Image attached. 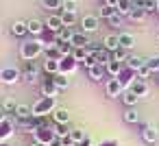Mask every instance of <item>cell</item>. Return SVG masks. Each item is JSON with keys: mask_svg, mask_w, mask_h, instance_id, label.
Wrapping results in <instances>:
<instances>
[{"mask_svg": "<svg viewBox=\"0 0 159 146\" xmlns=\"http://www.w3.org/2000/svg\"><path fill=\"white\" fill-rule=\"evenodd\" d=\"M133 2H135V5H139V7H142V5H144V0H133Z\"/></svg>", "mask_w": 159, "mask_h": 146, "instance_id": "obj_45", "label": "cell"}, {"mask_svg": "<svg viewBox=\"0 0 159 146\" xmlns=\"http://www.w3.org/2000/svg\"><path fill=\"white\" fill-rule=\"evenodd\" d=\"M107 22H109V26H113V29H120V26H122V16H120V13H113V16H111Z\"/></svg>", "mask_w": 159, "mask_h": 146, "instance_id": "obj_38", "label": "cell"}, {"mask_svg": "<svg viewBox=\"0 0 159 146\" xmlns=\"http://www.w3.org/2000/svg\"><path fill=\"white\" fill-rule=\"evenodd\" d=\"M120 98H122V103H124L126 107H135V105H137V100H139V96H137L133 89H124Z\"/></svg>", "mask_w": 159, "mask_h": 146, "instance_id": "obj_15", "label": "cell"}, {"mask_svg": "<svg viewBox=\"0 0 159 146\" xmlns=\"http://www.w3.org/2000/svg\"><path fill=\"white\" fill-rule=\"evenodd\" d=\"M146 66L150 68V72L155 74V72H159V57H150V59H146Z\"/></svg>", "mask_w": 159, "mask_h": 146, "instance_id": "obj_40", "label": "cell"}, {"mask_svg": "<svg viewBox=\"0 0 159 146\" xmlns=\"http://www.w3.org/2000/svg\"><path fill=\"white\" fill-rule=\"evenodd\" d=\"M105 89H107V96H111V98H118V96H122V92H124V85L120 83V79H109Z\"/></svg>", "mask_w": 159, "mask_h": 146, "instance_id": "obj_5", "label": "cell"}, {"mask_svg": "<svg viewBox=\"0 0 159 146\" xmlns=\"http://www.w3.org/2000/svg\"><path fill=\"white\" fill-rule=\"evenodd\" d=\"M74 48H87L92 42H89V37L85 35V33H74V37H72V42H70Z\"/></svg>", "mask_w": 159, "mask_h": 146, "instance_id": "obj_13", "label": "cell"}, {"mask_svg": "<svg viewBox=\"0 0 159 146\" xmlns=\"http://www.w3.org/2000/svg\"><path fill=\"white\" fill-rule=\"evenodd\" d=\"M122 66H124V63H120V61H113V59H111L105 68H107V74H109L111 79H118V76H120V72H122Z\"/></svg>", "mask_w": 159, "mask_h": 146, "instance_id": "obj_18", "label": "cell"}, {"mask_svg": "<svg viewBox=\"0 0 159 146\" xmlns=\"http://www.w3.org/2000/svg\"><path fill=\"white\" fill-rule=\"evenodd\" d=\"M61 16V22H63V29H72L76 22H79V18H76V13H70V11H61L59 13Z\"/></svg>", "mask_w": 159, "mask_h": 146, "instance_id": "obj_16", "label": "cell"}, {"mask_svg": "<svg viewBox=\"0 0 159 146\" xmlns=\"http://www.w3.org/2000/svg\"><path fill=\"white\" fill-rule=\"evenodd\" d=\"M26 24H29V33H33V35H42L46 31V24L42 20H37V18H31Z\"/></svg>", "mask_w": 159, "mask_h": 146, "instance_id": "obj_10", "label": "cell"}, {"mask_svg": "<svg viewBox=\"0 0 159 146\" xmlns=\"http://www.w3.org/2000/svg\"><path fill=\"white\" fill-rule=\"evenodd\" d=\"M135 74H137V79H139V81H146V79H148L152 72H150V68H148V66H142V68H139Z\"/></svg>", "mask_w": 159, "mask_h": 146, "instance_id": "obj_39", "label": "cell"}, {"mask_svg": "<svg viewBox=\"0 0 159 146\" xmlns=\"http://www.w3.org/2000/svg\"><path fill=\"white\" fill-rule=\"evenodd\" d=\"M72 37H74V31H72V29H61V31L57 33V42H61V44H70Z\"/></svg>", "mask_w": 159, "mask_h": 146, "instance_id": "obj_28", "label": "cell"}, {"mask_svg": "<svg viewBox=\"0 0 159 146\" xmlns=\"http://www.w3.org/2000/svg\"><path fill=\"white\" fill-rule=\"evenodd\" d=\"M11 35H16V37H24V35H29V24L22 22V20H16V22L11 24Z\"/></svg>", "mask_w": 159, "mask_h": 146, "instance_id": "obj_9", "label": "cell"}, {"mask_svg": "<svg viewBox=\"0 0 159 146\" xmlns=\"http://www.w3.org/2000/svg\"><path fill=\"white\" fill-rule=\"evenodd\" d=\"M133 7H135V2H133V0H120V2H118V7H116V11H118L122 18H129V13L133 11Z\"/></svg>", "mask_w": 159, "mask_h": 146, "instance_id": "obj_12", "label": "cell"}, {"mask_svg": "<svg viewBox=\"0 0 159 146\" xmlns=\"http://www.w3.org/2000/svg\"><path fill=\"white\" fill-rule=\"evenodd\" d=\"M44 52V44L37 39V42H26V44H22V48H20V55H22V59H26V61H33L35 57H39Z\"/></svg>", "mask_w": 159, "mask_h": 146, "instance_id": "obj_1", "label": "cell"}, {"mask_svg": "<svg viewBox=\"0 0 159 146\" xmlns=\"http://www.w3.org/2000/svg\"><path fill=\"white\" fill-rule=\"evenodd\" d=\"M124 122H129V124H137L139 122V113H137L135 107H126L124 109Z\"/></svg>", "mask_w": 159, "mask_h": 146, "instance_id": "obj_26", "label": "cell"}, {"mask_svg": "<svg viewBox=\"0 0 159 146\" xmlns=\"http://www.w3.org/2000/svg\"><path fill=\"white\" fill-rule=\"evenodd\" d=\"M37 76H39V68H37L33 61H29V63L24 66V70H22V79L29 81V83H35Z\"/></svg>", "mask_w": 159, "mask_h": 146, "instance_id": "obj_7", "label": "cell"}, {"mask_svg": "<svg viewBox=\"0 0 159 146\" xmlns=\"http://www.w3.org/2000/svg\"><path fill=\"white\" fill-rule=\"evenodd\" d=\"M70 137H72V142H74V144H79V146H81V144L85 142V137H87V135H85V131H83V129H72V131H70Z\"/></svg>", "mask_w": 159, "mask_h": 146, "instance_id": "obj_31", "label": "cell"}, {"mask_svg": "<svg viewBox=\"0 0 159 146\" xmlns=\"http://www.w3.org/2000/svg\"><path fill=\"white\" fill-rule=\"evenodd\" d=\"M44 70H46V72H55V74H57V72H59V61L48 57V59L44 61Z\"/></svg>", "mask_w": 159, "mask_h": 146, "instance_id": "obj_34", "label": "cell"}, {"mask_svg": "<svg viewBox=\"0 0 159 146\" xmlns=\"http://www.w3.org/2000/svg\"><path fill=\"white\" fill-rule=\"evenodd\" d=\"M5 120H7V111L0 107V122H5Z\"/></svg>", "mask_w": 159, "mask_h": 146, "instance_id": "obj_43", "label": "cell"}, {"mask_svg": "<svg viewBox=\"0 0 159 146\" xmlns=\"http://www.w3.org/2000/svg\"><path fill=\"white\" fill-rule=\"evenodd\" d=\"M76 63H79V61H76L72 55H70V57H61V59H59V70H70V72H74V70H76Z\"/></svg>", "mask_w": 159, "mask_h": 146, "instance_id": "obj_17", "label": "cell"}, {"mask_svg": "<svg viewBox=\"0 0 159 146\" xmlns=\"http://www.w3.org/2000/svg\"><path fill=\"white\" fill-rule=\"evenodd\" d=\"M129 89H133L139 98H142V96H148V85H146V81H139V79H137L135 83H131Z\"/></svg>", "mask_w": 159, "mask_h": 146, "instance_id": "obj_21", "label": "cell"}, {"mask_svg": "<svg viewBox=\"0 0 159 146\" xmlns=\"http://www.w3.org/2000/svg\"><path fill=\"white\" fill-rule=\"evenodd\" d=\"M33 146H48V144H46V142H35Z\"/></svg>", "mask_w": 159, "mask_h": 146, "instance_id": "obj_44", "label": "cell"}, {"mask_svg": "<svg viewBox=\"0 0 159 146\" xmlns=\"http://www.w3.org/2000/svg\"><path fill=\"white\" fill-rule=\"evenodd\" d=\"M0 146H7V144H2V142H0Z\"/></svg>", "mask_w": 159, "mask_h": 146, "instance_id": "obj_46", "label": "cell"}, {"mask_svg": "<svg viewBox=\"0 0 159 146\" xmlns=\"http://www.w3.org/2000/svg\"><path fill=\"white\" fill-rule=\"evenodd\" d=\"M42 7H44L46 11L55 13V11L63 9V0H42Z\"/></svg>", "mask_w": 159, "mask_h": 146, "instance_id": "obj_23", "label": "cell"}, {"mask_svg": "<svg viewBox=\"0 0 159 146\" xmlns=\"http://www.w3.org/2000/svg\"><path fill=\"white\" fill-rule=\"evenodd\" d=\"M52 116H55V122H59V124H68V120H70V113H68V109H63V107H57V109L52 111Z\"/></svg>", "mask_w": 159, "mask_h": 146, "instance_id": "obj_25", "label": "cell"}, {"mask_svg": "<svg viewBox=\"0 0 159 146\" xmlns=\"http://www.w3.org/2000/svg\"><path fill=\"white\" fill-rule=\"evenodd\" d=\"M142 7L146 13H159V0H144Z\"/></svg>", "mask_w": 159, "mask_h": 146, "instance_id": "obj_32", "label": "cell"}, {"mask_svg": "<svg viewBox=\"0 0 159 146\" xmlns=\"http://www.w3.org/2000/svg\"><path fill=\"white\" fill-rule=\"evenodd\" d=\"M118 2H120V0H102V5H107V7H118Z\"/></svg>", "mask_w": 159, "mask_h": 146, "instance_id": "obj_42", "label": "cell"}, {"mask_svg": "<svg viewBox=\"0 0 159 146\" xmlns=\"http://www.w3.org/2000/svg\"><path fill=\"white\" fill-rule=\"evenodd\" d=\"M87 74H89V79H92V81H102V76L107 74V68H105L102 63H96L94 68H89V70H87Z\"/></svg>", "mask_w": 159, "mask_h": 146, "instance_id": "obj_11", "label": "cell"}, {"mask_svg": "<svg viewBox=\"0 0 159 146\" xmlns=\"http://www.w3.org/2000/svg\"><path fill=\"white\" fill-rule=\"evenodd\" d=\"M29 118H33V109H31L29 105H18V109H16V120H29Z\"/></svg>", "mask_w": 159, "mask_h": 146, "instance_id": "obj_22", "label": "cell"}, {"mask_svg": "<svg viewBox=\"0 0 159 146\" xmlns=\"http://www.w3.org/2000/svg\"><path fill=\"white\" fill-rule=\"evenodd\" d=\"M42 92H44V96H50V98H55V96L59 94V87L55 85V81H52V79H48V81L42 85Z\"/></svg>", "mask_w": 159, "mask_h": 146, "instance_id": "obj_20", "label": "cell"}, {"mask_svg": "<svg viewBox=\"0 0 159 146\" xmlns=\"http://www.w3.org/2000/svg\"><path fill=\"white\" fill-rule=\"evenodd\" d=\"M44 24H46V31H52V33H59L63 29V22H61V16L59 13H50L44 20Z\"/></svg>", "mask_w": 159, "mask_h": 146, "instance_id": "obj_4", "label": "cell"}, {"mask_svg": "<svg viewBox=\"0 0 159 146\" xmlns=\"http://www.w3.org/2000/svg\"><path fill=\"white\" fill-rule=\"evenodd\" d=\"M148 13L144 11V7H139V5H135L133 7V11L129 13V20H133V22H144V18H146Z\"/></svg>", "mask_w": 159, "mask_h": 146, "instance_id": "obj_24", "label": "cell"}, {"mask_svg": "<svg viewBox=\"0 0 159 146\" xmlns=\"http://www.w3.org/2000/svg\"><path fill=\"white\" fill-rule=\"evenodd\" d=\"M89 55H92V50H89V48H74V50H72V57H74L79 63H83Z\"/></svg>", "mask_w": 159, "mask_h": 146, "instance_id": "obj_29", "label": "cell"}, {"mask_svg": "<svg viewBox=\"0 0 159 146\" xmlns=\"http://www.w3.org/2000/svg\"><path fill=\"white\" fill-rule=\"evenodd\" d=\"M96 63H98V59H96V55H94V52H92V55H89V57H87V59L83 61V66H85L87 70H89V68H94Z\"/></svg>", "mask_w": 159, "mask_h": 146, "instance_id": "obj_41", "label": "cell"}, {"mask_svg": "<svg viewBox=\"0 0 159 146\" xmlns=\"http://www.w3.org/2000/svg\"><path fill=\"white\" fill-rule=\"evenodd\" d=\"M79 24H81V33L89 35V33H96V31H98V26H100V18L87 13V16H83V18L79 20Z\"/></svg>", "mask_w": 159, "mask_h": 146, "instance_id": "obj_2", "label": "cell"}, {"mask_svg": "<svg viewBox=\"0 0 159 146\" xmlns=\"http://www.w3.org/2000/svg\"><path fill=\"white\" fill-rule=\"evenodd\" d=\"M111 59H113V61H120V63H126L129 55H126V50H124V48H118L116 52H111Z\"/></svg>", "mask_w": 159, "mask_h": 146, "instance_id": "obj_35", "label": "cell"}, {"mask_svg": "<svg viewBox=\"0 0 159 146\" xmlns=\"http://www.w3.org/2000/svg\"><path fill=\"white\" fill-rule=\"evenodd\" d=\"M142 139L146 142V144H155L157 139H159V131H157V126H152V124H144V129H142Z\"/></svg>", "mask_w": 159, "mask_h": 146, "instance_id": "obj_6", "label": "cell"}, {"mask_svg": "<svg viewBox=\"0 0 159 146\" xmlns=\"http://www.w3.org/2000/svg\"><path fill=\"white\" fill-rule=\"evenodd\" d=\"M118 37H120V48L131 50V48L135 46V35H133V33H120Z\"/></svg>", "mask_w": 159, "mask_h": 146, "instance_id": "obj_14", "label": "cell"}, {"mask_svg": "<svg viewBox=\"0 0 159 146\" xmlns=\"http://www.w3.org/2000/svg\"><path fill=\"white\" fill-rule=\"evenodd\" d=\"M102 48H107L109 52H116L118 48H120V37L118 35H105V39H102Z\"/></svg>", "mask_w": 159, "mask_h": 146, "instance_id": "obj_8", "label": "cell"}, {"mask_svg": "<svg viewBox=\"0 0 159 146\" xmlns=\"http://www.w3.org/2000/svg\"><path fill=\"white\" fill-rule=\"evenodd\" d=\"M142 66H146V59H142V57H129L126 59V68L133 70V72H137Z\"/></svg>", "mask_w": 159, "mask_h": 146, "instance_id": "obj_27", "label": "cell"}, {"mask_svg": "<svg viewBox=\"0 0 159 146\" xmlns=\"http://www.w3.org/2000/svg\"><path fill=\"white\" fill-rule=\"evenodd\" d=\"M2 109H5L7 113H16V109H18V103H16L13 98H5V103H2Z\"/></svg>", "mask_w": 159, "mask_h": 146, "instance_id": "obj_37", "label": "cell"}, {"mask_svg": "<svg viewBox=\"0 0 159 146\" xmlns=\"http://www.w3.org/2000/svg\"><path fill=\"white\" fill-rule=\"evenodd\" d=\"M94 55H96V59H98V63H102V66H107L109 61H111V52L107 50V48H96V50H92Z\"/></svg>", "mask_w": 159, "mask_h": 146, "instance_id": "obj_19", "label": "cell"}, {"mask_svg": "<svg viewBox=\"0 0 159 146\" xmlns=\"http://www.w3.org/2000/svg\"><path fill=\"white\" fill-rule=\"evenodd\" d=\"M113 13H118V11H116L113 7H107V5H102V7L98 9V18H102V20H109Z\"/></svg>", "mask_w": 159, "mask_h": 146, "instance_id": "obj_33", "label": "cell"}, {"mask_svg": "<svg viewBox=\"0 0 159 146\" xmlns=\"http://www.w3.org/2000/svg\"><path fill=\"white\" fill-rule=\"evenodd\" d=\"M61 11L76 13V11H79V0H63V9H61Z\"/></svg>", "mask_w": 159, "mask_h": 146, "instance_id": "obj_36", "label": "cell"}, {"mask_svg": "<svg viewBox=\"0 0 159 146\" xmlns=\"http://www.w3.org/2000/svg\"><path fill=\"white\" fill-rule=\"evenodd\" d=\"M50 79L55 81V85H57L59 89H66V87L70 85V81H68V76H66V74H61V72H57V74H55V76H50Z\"/></svg>", "mask_w": 159, "mask_h": 146, "instance_id": "obj_30", "label": "cell"}, {"mask_svg": "<svg viewBox=\"0 0 159 146\" xmlns=\"http://www.w3.org/2000/svg\"><path fill=\"white\" fill-rule=\"evenodd\" d=\"M20 79H22V70H18V68H2L0 70V81L5 85H13Z\"/></svg>", "mask_w": 159, "mask_h": 146, "instance_id": "obj_3", "label": "cell"}]
</instances>
